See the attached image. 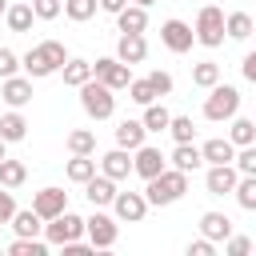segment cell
<instances>
[{
  "instance_id": "cell-49",
  "label": "cell",
  "mask_w": 256,
  "mask_h": 256,
  "mask_svg": "<svg viewBox=\"0 0 256 256\" xmlns=\"http://www.w3.org/2000/svg\"><path fill=\"white\" fill-rule=\"evenodd\" d=\"M4 156H8V140H0V160H4Z\"/></svg>"
},
{
  "instance_id": "cell-7",
  "label": "cell",
  "mask_w": 256,
  "mask_h": 256,
  "mask_svg": "<svg viewBox=\"0 0 256 256\" xmlns=\"http://www.w3.org/2000/svg\"><path fill=\"white\" fill-rule=\"evenodd\" d=\"M84 236L92 240V248H112L116 236H120V224H116L112 216H104V212H92V216L84 220Z\"/></svg>"
},
{
  "instance_id": "cell-40",
  "label": "cell",
  "mask_w": 256,
  "mask_h": 256,
  "mask_svg": "<svg viewBox=\"0 0 256 256\" xmlns=\"http://www.w3.org/2000/svg\"><path fill=\"white\" fill-rule=\"evenodd\" d=\"M128 92H132V100H136L140 108L156 100V92H152V84H148V76H144V80H128Z\"/></svg>"
},
{
  "instance_id": "cell-5",
  "label": "cell",
  "mask_w": 256,
  "mask_h": 256,
  "mask_svg": "<svg viewBox=\"0 0 256 256\" xmlns=\"http://www.w3.org/2000/svg\"><path fill=\"white\" fill-rule=\"evenodd\" d=\"M44 236H48V244H68V240H80L84 236V220L76 216V212H60V216H52L48 224H44Z\"/></svg>"
},
{
  "instance_id": "cell-27",
  "label": "cell",
  "mask_w": 256,
  "mask_h": 256,
  "mask_svg": "<svg viewBox=\"0 0 256 256\" xmlns=\"http://www.w3.org/2000/svg\"><path fill=\"white\" fill-rule=\"evenodd\" d=\"M4 20H8L12 32H28L36 16H32V4H8V8H4Z\"/></svg>"
},
{
  "instance_id": "cell-42",
  "label": "cell",
  "mask_w": 256,
  "mask_h": 256,
  "mask_svg": "<svg viewBox=\"0 0 256 256\" xmlns=\"http://www.w3.org/2000/svg\"><path fill=\"white\" fill-rule=\"evenodd\" d=\"M224 252H228V256H248V252H252V240H248V236H228V240H224Z\"/></svg>"
},
{
  "instance_id": "cell-46",
  "label": "cell",
  "mask_w": 256,
  "mask_h": 256,
  "mask_svg": "<svg viewBox=\"0 0 256 256\" xmlns=\"http://www.w3.org/2000/svg\"><path fill=\"white\" fill-rule=\"evenodd\" d=\"M188 256H216V244H212L208 236H200V240L188 244Z\"/></svg>"
},
{
  "instance_id": "cell-31",
  "label": "cell",
  "mask_w": 256,
  "mask_h": 256,
  "mask_svg": "<svg viewBox=\"0 0 256 256\" xmlns=\"http://www.w3.org/2000/svg\"><path fill=\"white\" fill-rule=\"evenodd\" d=\"M68 152H72V156H92V152H96V132H88V128L68 132Z\"/></svg>"
},
{
  "instance_id": "cell-2",
  "label": "cell",
  "mask_w": 256,
  "mask_h": 256,
  "mask_svg": "<svg viewBox=\"0 0 256 256\" xmlns=\"http://www.w3.org/2000/svg\"><path fill=\"white\" fill-rule=\"evenodd\" d=\"M80 108L92 116V120H108L116 112V92L104 88L100 80H84L80 84Z\"/></svg>"
},
{
  "instance_id": "cell-32",
  "label": "cell",
  "mask_w": 256,
  "mask_h": 256,
  "mask_svg": "<svg viewBox=\"0 0 256 256\" xmlns=\"http://www.w3.org/2000/svg\"><path fill=\"white\" fill-rule=\"evenodd\" d=\"M8 252L12 256H44L48 252V240H40V236H16L8 244Z\"/></svg>"
},
{
  "instance_id": "cell-3",
  "label": "cell",
  "mask_w": 256,
  "mask_h": 256,
  "mask_svg": "<svg viewBox=\"0 0 256 256\" xmlns=\"http://www.w3.org/2000/svg\"><path fill=\"white\" fill-rule=\"evenodd\" d=\"M236 112H240V88H232V84H220V80H216V84L208 88V100H204V116L220 124V120H232Z\"/></svg>"
},
{
  "instance_id": "cell-23",
  "label": "cell",
  "mask_w": 256,
  "mask_h": 256,
  "mask_svg": "<svg viewBox=\"0 0 256 256\" xmlns=\"http://www.w3.org/2000/svg\"><path fill=\"white\" fill-rule=\"evenodd\" d=\"M8 224L16 228V236H40V232H44V220H40L32 208H16Z\"/></svg>"
},
{
  "instance_id": "cell-48",
  "label": "cell",
  "mask_w": 256,
  "mask_h": 256,
  "mask_svg": "<svg viewBox=\"0 0 256 256\" xmlns=\"http://www.w3.org/2000/svg\"><path fill=\"white\" fill-rule=\"evenodd\" d=\"M124 4H128V0H96V8H104V12H112V16H116Z\"/></svg>"
},
{
  "instance_id": "cell-43",
  "label": "cell",
  "mask_w": 256,
  "mask_h": 256,
  "mask_svg": "<svg viewBox=\"0 0 256 256\" xmlns=\"http://www.w3.org/2000/svg\"><path fill=\"white\" fill-rule=\"evenodd\" d=\"M16 68H20V56L12 48H0V80L4 76H16Z\"/></svg>"
},
{
  "instance_id": "cell-47",
  "label": "cell",
  "mask_w": 256,
  "mask_h": 256,
  "mask_svg": "<svg viewBox=\"0 0 256 256\" xmlns=\"http://www.w3.org/2000/svg\"><path fill=\"white\" fill-rule=\"evenodd\" d=\"M240 68H244V80H252V84H256V52H248Z\"/></svg>"
},
{
  "instance_id": "cell-39",
  "label": "cell",
  "mask_w": 256,
  "mask_h": 256,
  "mask_svg": "<svg viewBox=\"0 0 256 256\" xmlns=\"http://www.w3.org/2000/svg\"><path fill=\"white\" fill-rule=\"evenodd\" d=\"M20 68H24V76H28V80H40V76H52V72L44 68V60L36 56V48H28V52L20 56Z\"/></svg>"
},
{
  "instance_id": "cell-50",
  "label": "cell",
  "mask_w": 256,
  "mask_h": 256,
  "mask_svg": "<svg viewBox=\"0 0 256 256\" xmlns=\"http://www.w3.org/2000/svg\"><path fill=\"white\" fill-rule=\"evenodd\" d=\"M132 4H140V8H148V4H156V0H132Z\"/></svg>"
},
{
  "instance_id": "cell-24",
  "label": "cell",
  "mask_w": 256,
  "mask_h": 256,
  "mask_svg": "<svg viewBox=\"0 0 256 256\" xmlns=\"http://www.w3.org/2000/svg\"><path fill=\"white\" fill-rule=\"evenodd\" d=\"M36 56L44 60V68H48V72H60V64L68 60V52H64V44H60V40H40V44H36Z\"/></svg>"
},
{
  "instance_id": "cell-1",
  "label": "cell",
  "mask_w": 256,
  "mask_h": 256,
  "mask_svg": "<svg viewBox=\"0 0 256 256\" xmlns=\"http://www.w3.org/2000/svg\"><path fill=\"white\" fill-rule=\"evenodd\" d=\"M184 192H188V172H180V168H164V172H156L152 180H144V200H148V208L176 204Z\"/></svg>"
},
{
  "instance_id": "cell-13",
  "label": "cell",
  "mask_w": 256,
  "mask_h": 256,
  "mask_svg": "<svg viewBox=\"0 0 256 256\" xmlns=\"http://www.w3.org/2000/svg\"><path fill=\"white\" fill-rule=\"evenodd\" d=\"M236 180H240V172H236L232 164H208L204 188H208V196H228V192L236 188Z\"/></svg>"
},
{
  "instance_id": "cell-34",
  "label": "cell",
  "mask_w": 256,
  "mask_h": 256,
  "mask_svg": "<svg viewBox=\"0 0 256 256\" xmlns=\"http://www.w3.org/2000/svg\"><path fill=\"white\" fill-rule=\"evenodd\" d=\"M60 12H64L68 20H76V24H84V20H92V16H96V0H64V4H60Z\"/></svg>"
},
{
  "instance_id": "cell-10",
  "label": "cell",
  "mask_w": 256,
  "mask_h": 256,
  "mask_svg": "<svg viewBox=\"0 0 256 256\" xmlns=\"http://www.w3.org/2000/svg\"><path fill=\"white\" fill-rule=\"evenodd\" d=\"M164 168H168V156H164L160 148H152V144L132 148V172H136V176L152 180V176H156V172H164Z\"/></svg>"
},
{
  "instance_id": "cell-44",
  "label": "cell",
  "mask_w": 256,
  "mask_h": 256,
  "mask_svg": "<svg viewBox=\"0 0 256 256\" xmlns=\"http://www.w3.org/2000/svg\"><path fill=\"white\" fill-rule=\"evenodd\" d=\"M12 212H16V196H12V188H4V184H0V224H8V220H12Z\"/></svg>"
},
{
  "instance_id": "cell-6",
  "label": "cell",
  "mask_w": 256,
  "mask_h": 256,
  "mask_svg": "<svg viewBox=\"0 0 256 256\" xmlns=\"http://www.w3.org/2000/svg\"><path fill=\"white\" fill-rule=\"evenodd\" d=\"M92 80H100L104 88L120 92V88H128V80H132V68H128V64H120L116 56H104V60H96V64H92Z\"/></svg>"
},
{
  "instance_id": "cell-45",
  "label": "cell",
  "mask_w": 256,
  "mask_h": 256,
  "mask_svg": "<svg viewBox=\"0 0 256 256\" xmlns=\"http://www.w3.org/2000/svg\"><path fill=\"white\" fill-rule=\"evenodd\" d=\"M148 84H152L156 96H168V92H172V76H168V72H148Z\"/></svg>"
},
{
  "instance_id": "cell-19",
  "label": "cell",
  "mask_w": 256,
  "mask_h": 256,
  "mask_svg": "<svg viewBox=\"0 0 256 256\" xmlns=\"http://www.w3.org/2000/svg\"><path fill=\"white\" fill-rule=\"evenodd\" d=\"M116 28H120V32H144V28H148V8L124 4V8L116 12Z\"/></svg>"
},
{
  "instance_id": "cell-16",
  "label": "cell",
  "mask_w": 256,
  "mask_h": 256,
  "mask_svg": "<svg viewBox=\"0 0 256 256\" xmlns=\"http://www.w3.org/2000/svg\"><path fill=\"white\" fill-rule=\"evenodd\" d=\"M84 196H88L92 208H104V204H112V196H116V180H108L104 172H100V176L92 172V176L84 180Z\"/></svg>"
},
{
  "instance_id": "cell-28",
  "label": "cell",
  "mask_w": 256,
  "mask_h": 256,
  "mask_svg": "<svg viewBox=\"0 0 256 256\" xmlns=\"http://www.w3.org/2000/svg\"><path fill=\"white\" fill-rule=\"evenodd\" d=\"M224 36L248 40V36H252V16H248V12H228V16H224Z\"/></svg>"
},
{
  "instance_id": "cell-51",
  "label": "cell",
  "mask_w": 256,
  "mask_h": 256,
  "mask_svg": "<svg viewBox=\"0 0 256 256\" xmlns=\"http://www.w3.org/2000/svg\"><path fill=\"white\" fill-rule=\"evenodd\" d=\"M4 8H8V0H0V16H4Z\"/></svg>"
},
{
  "instance_id": "cell-37",
  "label": "cell",
  "mask_w": 256,
  "mask_h": 256,
  "mask_svg": "<svg viewBox=\"0 0 256 256\" xmlns=\"http://www.w3.org/2000/svg\"><path fill=\"white\" fill-rule=\"evenodd\" d=\"M164 132H172V140H176V144H188V140L196 136V124H192V116H172Z\"/></svg>"
},
{
  "instance_id": "cell-8",
  "label": "cell",
  "mask_w": 256,
  "mask_h": 256,
  "mask_svg": "<svg viewBox=\"0 0 256 256\" xmlns=\"http://www.w3.org/2000/svg\"><path fill=\"white\" fill-rule=\"evenodd\" d=\"M160 44H164L168 52L184 56V52L196 44V36H192V24H184V20H164V24H160Z\"/></svg>"
},
{
  "instance_id": "cell-36",
  "label": "cell",
  "mask_w": 256,
  "mask_h": 256,
  "mask_svg": "<svg viewBox=\"0 0 256 256\" xmlns=\"http://www.w3.org/2000/svg\"><path fill=\"white\" fill-rule=\"evenodd\" d=\"M232 192H236V200H240L244 212H256V176H240Z\"/></svg>"
},
{
  "instance_id": "cell-9",
  "label": "cell",
  "mask_w": 256,
  "mask_h": 256,
  "mask_svg": "<svg viewBox=\"0 0 256 256\" xmlns=\"http://www.w3.org/2000/svg\"><path fill=\"white\" fill-rule=\"evenodd\" d=\"M112 212L124 224H140L148 216V200H144V192H116L112 196Z\"/></svg>"
},
{
  "instance_id": "cell-38",
  "label": "cell",
  "mask_w": 256,
  "mask_h": 256,
  "mask_svg": "<svg viewBox=\"0 0 256 256\" xmlns=\"http://www.w3.org/2000/svg\"><path fill=\"white\" fill-rule=\"evenodd\" d=\"M232 168L240 176H256V144H244L236 156H232Z\"/></svg>"
},
{
  "instance_id": "cell-20",
  "label": "cell",
  "mask_w": 256,
  "mask_h": 256,
  "mask_svg": "<svg viewBox=\"0 0 256 256\" xmlns=\"http://www.w3.org/2000/svg\"><path fill=\"white\" fill-rule=\"evenodd\" d=\"M144 136H148V132H144L140 120H120V124H116V148H128V152H132V148L144 144Z\"/></svg>"
},
{
  "instance_id": "cell-18",
  "label": "cell",
  "mask_w": 256,
  "mask_h": 256,
  "mask_svg": "<svg viewBox=\"0 0 256 256\" xmlns=\"http://www.w3.org/2000/svg\"><path fill=\"white\" fill-rule=\"evenodd\" d=\"M200 236H208L212 244H220V240L232 236V220H228L224 212H204V216H200Z\"/></svg>"
},
{
  "instance_id": "cell-30",
  "label": "cell",
  "mask_w": 256,
  "mask_h": 256,
  "mask_svg": "<svg viewBox=\"0 0 256 256\" xmlns=\"http://www.w3.org/2000/svg\"><path fill=\"white\" fill-rule=\"evenodd\" d=\"M228 140H232L236 148H244V144H256V124H252L248 116H232V132H228Z\"/></svg>"
},
{
  "instance_id": "cell-15",
  "label": "cell",
  "mask_w": 256,
  "mask_h": 256,
  "mask_svg": "<svg viewBox=\"0 0 256 256\" xmlns=\"http://www.w3.org/2000/svg\"><path fill=\"white\" fill-rule=\"evenodd\" d=\"M100 172H104L108 180H124V176H132V152H128V148H112V152H104V156H100Z\"/></svg>"
},
{
  "instance_id": "cell-14",
  "label": "cell",
  "mask_w": 256,
  "mask_h": 256,
  "mask_svg": "<svg viewBox=\"0 0 256 256\" xmlns=\"http://www.w3.org/2000/svg\"><path fill=\"white\" fill-rule=\"evenodd\" d=\"M0 96H4L8 108H24V104L32 100V80H28V76H4Z\"/></svg>"
},
{
  "instance_id": "cell-29",
  "label": "cell",
  "mask_w": 256,
  "mask_h": 256,
  "mask_svg": "<svg viewBox=\"0 0 256 256\" xmlns=\"http://www.w3.org/2000/svg\"><path fill=\"white\" fill-rule=\"evenodd\" d=\"M24 180H28L24 160H8V156H4V160H0V184H4V188H20Z\"/></svg>"
},
{
  "instance_id": "cell-17",
  "label": "cell",
  "mask_w": 256,
  "mask_h": 256,
  "mask_svg": "<svg viewBox=\"0 0 256 256\" xmlns=\"http://www.w3.org/2000/svg\"><path fill=\"white\" fill-rule=\"evenodd\" d=\"M232 156H236V144L224 140V136H212V140L200 144V160L204 164H232Z\"/></svg>"
},
{
  "instance_id": "cell-41",
  "label": "cell",
  "mask_w": 256,
  "mask_h": 256,
  "mask_svg": "<svg viewBox=\"0 0 256 256\" xmlns=\"http://www.w3.org/2000/svg\"><path fill=\"white\" fill-rule=\"evenodd\" d=\"M36 20H56L60 16V0H28Z\"/></svg>"
},
{
  "instance_id": "cell-4",
  "label": "cell",
  "mask_w": 256,
  "mask_h": 256,
  "mask_svg": "<svg viewBox=\"0 0 256 256\" xmlns=\"http://www.w3.org/2000/svg\"><path fill=\"white\" fill-rule=\"evenodd\" d=\"M192 36H196V44H204V48H220V44H224V12H220L212 0L196 12Z\"/></svg>"
},
{
  "instance_id": "cell-26",
  "label": "cell",
  "mask_w": 256,
  "mask_h": 256,
  "mask_svg": "<svg viewBox=\"0 0 256 256\" xmlns=\"http://www.w3.org/2000/svg\"><path fill=\"white\" fill-rule=\"evenodd\" d=\"M168 120H172V112L164 108V104H144V116H140V124H144V132H164L168 128Z\"/></svg>"
},
{
  "instance_id": "cell-11",
  "label": "cell",
  "mask_w": 256,
  "mask_h": 256,
  "mask_svg": "<svg viewBox=\"0 0 256 256\" xmlns=\"http://www.w3.org/2000/svg\"><path fill=\"white\" fill-rule=\"evenodd\" d=\"M144 56H148L144 32H120V40H116V60L132 68V64H144Z\"/></svg>"
},
{
  "instance_id": "cell-35",
  "label": "cell",
  "mask_w": 256,
  "mask_h": 256,
  "mask_svg": "<svg viewBox=\"0 0 256 256\" xmlns=\"http://www.w3.org/2000/svg\"><path fill=\"white\" fill-rule=\"evenodd\" d=\"M216 80H220V64H216V60H200V64L192 68V84H196V88H212Z\"/></svg>"
},
{
  "instance_id": "cell-22",
  "label": "cell",
  "mask_w": 256,
  "mask_h": 256,
  "mask_svg": "<svg viewBox=\"0 0 256 256\" xmlns=\"http://www.w3.org/2000/svg\"><path fill=\"white\" fill-rule=\"evenodd\" d=\"M168 160H172V168H180V172H196V168L204 164V160H200V148H196L192 140H188V144H176Z\"/></svg>"
},
{
  "instance_id": "cell-52",
  "label": "cell",
  "mask_w": 256,
  "mask_h": 256,
  "mask_svg": "<svg viewBox=\"0 0 256 256\" xmlns=\"http://www.w3.org/2000/svg\"><path fill=\"white\" fill-rule=\"evenodd\" d=\"M204 4H208V0H204Z\"/></svg>"
},
{
  "instance_id": "cell-25",
  "label": "cell",
  "mask_w": 256,
  "mask_h": 256,
  "mask_svg": "<svg viewBox=\"0 0 256 256\" xmlns=\"http://www.w3.org/2000/svg\"><path fill=\"white\" fill-rule=\"evenodd\" d=\"M60 72H64V84H68V88H80L84 80H92V60H72V56H68V60L60 64Z\"/></svg>"
},
{
  "instance_id": "cell-12",
  "label": "cell",
  "mask_w": 256,
  "mask_h": 256,
  "mask_svg": "<svg viewBox=\"0 0 256 256\" xmlns=\"http://www.w3.org/2000/svg\"><path fill=\"white\" fill-rule=\"evenodd\" d=\"M64 208H68V192H64V188H40V192L32 196V212H36L40 220L60 216Z\"/></svg>"
},
{
  "instance_id": "cell-21",
  "label": "cell",
  "mask_w": 256,
  "mask_h": 256,
  "mask_svg": "<svg viewBox=\"0 0 256 256\" xmlns=\"http://www.w3.org/2000/svg\"><path fill=\"white\" fill-rule=\"evenodd\" d=\"M28 136V120L20 116V108H12V112H4L0 116V140H8V144H16V140H24Z\"/></svg>"
},
{
  "instance_id": "cell-33",
  "label": "cell",
  "mask_w": 256,
  "mask_h": 256,
  "mask_svg": "<svg viewBox=\"0 0 256 256\" xmlns=\"http://www.w3.org/2000/svg\"><path fill=\"white\" fill-rule=\"evenodd\" d=\"M92 172H96V160H92V156H72L68 168H64V176H68L72 184H84Z\"/></svg>"
}]
</instances>
